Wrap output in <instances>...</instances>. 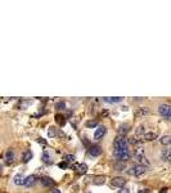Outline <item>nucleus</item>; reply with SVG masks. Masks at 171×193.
Segmentation results:
<instances>
[{"label": "nucleus", "instance_id": "nucleus-12", "mask_svg": "<svg viewBox=\"0 0 171 193\" xmlns=\"http://www.w3.org/2000/svg\"><path fill=\"white\" fill-rule=\"evenodd\" d=\"M36 180H38V178H36V175H34V174L30 175V176H27L26 180H24V187H27V188L32 187L36 183Z\"/></svg>", "mask_w": 171, "mask_h": 193}, {"label": "nucleus", "instance_id": "nucleus-9", "mask_svg": "<svg viewBox=\"0 0 171 193\" xmlns=\"http://www.w3.org/2000/svg\"><path fill=\"white\" fill-rule=\"evenodd\" d=\"M88 152H89V154L91 156V157H96V156L102 154V148H101V146H91L88 149Z\"/></svg>", "mask_w": 171, "mask_h": 193}, {"label": "nucleus", "instance_id": "nucleus-16", "mask_svg": "<svg viewBox=\"0 0 171 193\" xmlns=\"http://www.w3.org/2000/svg\"><path fill=\"white\" fill-rule=\"evenodd\" d=\"M76 171H77V174H80V175L86 174V173H88V165H86V164H79L77 167H76Z\"/></svg>", "mask_w": 171, "mask_h": 193}, {"label": "nucleus", "instance_id": "nucleus-18", "mask_svg": "<svg viewBox=\"0 0 171 193\" xmlns=\"http://www.w3.org/2000/svg\"><path fill=\"white\" fill-rule=\"evenodd\" d=\"M31 160H32V152H31V151H24L23 154H22V161H23L24 164H27V162H30Z\"/></svg>", "mask_w": 171, "mask_h": 193}, {"label": "nucleus", "instance_id": "nucleus-3", "mask_svg": "<svg viewBox=\"0 0 171 193\" xmlns=\"http://www.w3.org/2000/svg\"><path fill=\"white\" fill-rule=\"evenodd\" d=\"M158 112H160V115L163 118H166L167 121H171V104H168V103L161 104L158 107Z\"/></svg>", "mask_w": 171, "mask_h": 193}, {"label": "nucleus", "instance_id": "nucleus-29", "mask_svg": "<svg viewBox=\"0 0 171 193\" xmlns=\"http://www.w3.org/2000/svg\"><path fill=\"white\" fill-rule=\"evenodd\" d=\"M143 133H144V126H143V125H140V126L137 129V134H138V135H140V134H143ZM143 135H144V134H143Z\"/></svg>", "mask_w": 171, "mask_h": 193}, {"label": "nucleus", "instance_id": "nucleus-10", "mask_svg": "<svg viewBox=\"0 0 171 193\" xmlns=\"http://www.w3.org/2000/svg\"><path fill=\"white\" fill-rule=\"evenodd\" d=\"M40 182H41V185H44V187H53V185H55V182L52 178H49V176L41 178Z\"/></svg>", "mask_w": 171, "mask_h": 193}, {"label": "nucleus", "instance_id": "nucleus-30", "mask_svg": "<svg viewBox=\"0 0 171 193\" xmlns=\"http://www.w3.org/2000/svg\"><path fill=\"white\" fill-rule=\"evenodd\" d=\"M30 103H31V102H28V101H27V102H22V103H21V108H22V110H24V108H26Z\"/></svg>", "mask_w": 171, "mask_h": 193}, {"label": "nucleus", "instance_id": "nucleus-7", "mask_svg": "<svg viewBox=\"0 0 171 193\" xmlns=\"http://www.w3.org/2000/svg\"><path fill=\"white\" fill-rule=\"evenodd\" d=\"M14 159H16V156H14V152L13 149H8L4 154V164L5 165H10V164H13L14 162Z\"/></svg>", "mask_w": 171, "mask_h": 193}, {"label": "nucleus", "instance_id": "nucleus-8", "mask_svg": "<svg viewBox=\"0 0 171 193\" xmlns=\"http://www.w3.org/2000/svg\"><path fill=\"white\" fill-rule=\"evenodd\" d=\"M112 185L116 187V188H124L125 184H126V179L125 178H122V176H116L112 179Z\"/></svg>", "mask_w": 171, "mask_h": 193}, {"label": "nucleus", "instance_id": "nucleus-34", "mask_svg": "<svg viewBox=\"0 0 171 193\" xmlns=\"http://www.w3.org/2000/svg\"><path fill=\"white\" fill-rule=\"evenodd\" d=\"M138 193H149V189H142V190H139Z\"/></svg>", "mask_w": 171, "mask_h": 193}, {"label": "nucleus", "instance_id": "nucleus-13", "mask_svg": "<svg viewBox=\"0 0 171 193\" xmlns=\"http://www.w3.org/2000/svg\"><path fill=\"white\" fill-rule=\"evenodd\" d=\"M24 180H26V178L23 176V174H17L14 178H13V182L16 185H24Z\"/></svg>", "mask_w": 171, "mask_h": 193}, {"label": "nucleus", "instance_id": "nucleus-14", "mask_svg": "<svg viewBox=\"0 0 171 193\" xmlns=\"http://www.w3.org/2000/svg\"><path fill=\"white\" fill-rule=\"evenodd\" d=\"M149 115V108L147 107H142V108H138L135 111V117H143V116H147Z\"/></svg>", "mask_w": 171, "mask_h": 193}, {"label": "nucleus", "instance_id": "nucleus-33", "mask_svg": "<svg viewBox=\"0 0 171 193\" xmlns=\"http://www.w3.org/2000/svg\"><path fill=\"white\" fill-rule=\"evenodd\" d=\"M120 193H129V189H127V188H122Z\"/></svg>", "mask_w": 171, "mask_h": 193}, {"label": "nucleus", "instance_id": "nucleus-11", "mask_svg": "<svg viewBox=\"0 0 171 193\" xmlns=\"http://www.w3.org/2000/svg\"><path fill=\"white\" fill-rule=\"evenodd\" d=\"M157 138H158V134H157V133H154V131L145 133V134L143 135V139H144L145 142H152V140H154V139H157Z\"/></svg>", "mask_w": 171, "mask_h": 193}, {"label": "nucleus", "instance_id": "nucleus-37", "mask_svg": "<svg viewBox=\"0 0 171 193\" xmlns=\"http://www.w3.org/2000/svg\"><path fill=\"white\" fill-rule=\"evenodd\" d=\"M170 149H171V148H170Z\"/></svg>", "mask_w": 171, "mask_h": 193}, {"label": "nucleus", "instance_id": "nucleus-24", "mask_svg": "<svg viewBox=\"0 0 171 193\" xmlns=\"http://www.w3.org/2000/svg\"><path fill=\"white\" fill-rule=\"evenodd\" d=\"M48 134H49V137H50V138H54V137H57V129H55L54 126H50V128H49Z\"/></svg>", "mask_w": 171, "mask_h": 193}, {"label": "nucleus", "instance_id": "nucleus-15", "mask_svg": "<svg viewBox=\"0 0 171 193\" xmlns=\"http://www.w3.org/2000/svg\"><path fill=\"white\" fill-rule=\"evenodd\" d=\"M129 130H130V126L127 125V124H124V125H120L118 126V129H117V131H118V135H122V137H125L127 133H129Z\"/></svg>", "mask_w": 171, "mask_h": 193}, {"label": "nucleus", "instance_id": "nucleus-28", "mask_svg": "<svg viewBox=\"0 0 171 193\" xmlns=\"http://www.w3.org/2000/svg\"><path fill=\"white\" fill-rule=\"evenodd\" d=\"M104 182H106V179H104V176L103 178H98L95 182H94V184H104Z\"/></svg>", "mask_w": 171, "mask_h": 193}, {"label": "nucleus", "instance_id": "nucleus-19", "mask_svg": "<svg viewBox=\"0 0 171 193\" xmlns=\"http://www.w3.org/2000/svg\"><path fill=\"white\" fill-rule=\"evenodd\" d=\"M104 101L108 103H118L122 101V98L121 96H107V98H104Z\"/></svg>", "mask_w": 171, "mask_h": 193}, {"label": "nucleus", "instance_id": "nucleus-5", "mask_svg": "<svg viewBox=\"0 0 171 193\" xmlns=\"http://www.w3.org/2000/svg\"><path fill=\"white\" fill-rule=\"evenodd\" d=\"M134 160H135L137 165H140V166H145V167H148L151 164L148 161V159L145 157V156L143 153H137L135 154V157H134Z\"/></svg>", "mask_w": 171, "mask_h": 193}, {"label": "nucleus", "instance_id": "nucleus-2", "mask_svg": "<svg viewBox=\"0 0 171 193\" xmlns=\"http://www.w3.org/2000/svg\"><path fill=\"white\" fill-rule=\"evenodd\" d=\"M127 147H129V140L125 137L118 135V137L115 138V140H113V148L115 149H127Z\"/></svg>", "mask_w": 171, "mask_h": 193}, {"label": "nucleus", "instance_id": "nucleus-4", "mask_svg": "<svg viewBox=\"0 0 171 193\" xmlns=\"http://www.w3.org/2000/svg\"><path fill=\"white\" fill-rule=\"evenodd\" d=\"M145 171H147V167H145V166L135 165V166H132L130 170H129V174H130V175H134V176H140V175H143Z\"/></svg>", "mask_w": 171, "mask_h": 193}, {"label": "nucleus", "instance_id": "nucleus-22", "mask_svg": "<svg viewBox=\"0 0 171 193\" xmlns=\"http://www.w3.org/2000/svg\"><path fill=\"white\" fill-rule=\"evenodd\" d=\"M41 160H43V162H45V164H48V165L53 162V161L50 160V156H49L46 152H44V153H43V156H41Z\"/></svg>", "mask_w": 171, "mask_h": 193}, {"label": "nucleus", "instance_id": "nucleus-36", "mask_svg": "<svg viewBox=\"0 0 171 193\" xmlns=\"http://www.w3.org/2000/svg\"><path fill=\"white\" fill-rule=\"evenodd\" d=\"M166 190H167V188H162V189H161V192H160V193H166Z\"/></svg>", "mask_w": 171, "mask_h": 193}, {"label": "nucleus", "instance_id": "nucleus-1", "mask_svg": "<svg viewBox=\"0 0 171 193\" xmlns=\"http://www.w3.org/2000/svg\"><path fill=\"white\" fill-rule=\"evenodd\" d=\"M113 156L116 157V160H117L118 162H121V164H124V162L129 161L130 157H131V154H130L129 149H115V151H113Z\"/></svg>", "mask_w": 171, "mask_h": 193}, {"label": "nucleus", "instance_id": "nucleus-26", "mask_svg": "<svg viewBox=\"0 0 171 193\" xmlns=\"http://www.w3.org/2000/svg\"><path fill=\"white\" fill-rule=\"evenodd\" d=\"M55 108H57V110H65V108H66V103L65 102H59V103L55 104Z\"/></svg>", "mask_w": 171, "mask_h": 193}, {"label": "nucleus", "instance_id": "nucleus-27", "mask_svg": "<svg viewBox=\"0 0 171 193\" xmlns=\"http://www.w3.org/2000/svg\"><path fill=\"white\" fill-rule=\"evenodd\" d=\"M58 167H59V169H67V167H68V162H67V161L59 162V164H58Z\"/></svg>", "mask_w": 171, "mask_h": 193}, {"label": "nucleus", "instance_id": "nucleus-35", "mask_svg": "<svg viewBox=\"0 0 171 193\" xmlns=\"http://www.w3.org/2000/svg\"><path fill=\"white\" fill-rule=\"evenodd\" d=\"M52 193H62V192H60V190H59V189H54V190H53V192H52Z\"/></svg>", "mask_w": 171, "mask_h": 193}, {"label": "nucleus", "instance_id": "nucleus-6", "mask_svg": "<svg viewBox=\"0 0 171 193\" xmlns=\"http://www.w3.org/2000/svg\"><path fill=\"white\" fill-rule=\"evenodd\" d=\"M106 133H107L106 126L99 125V126H98V128L95 129V131H94V139H95V140H99V139H102V138L104 137Z\"/></svg>", "mask_w": 171, "mask_h": 193}, {"label": "nucleus", "instance_id": "nucleus-25", "mask_svg": "<svg viewBox=\"0 0 171 193\" xmlns=\"http://www.w3.org/2000/svg\"><path fill=\"white\" fill-rule=\"evenodd\" d=\"M76 160V157L73 154H66L65 156V161H67V162H73Z\"/></svg>", "mask_w": 171, "mask_h": 193}, {"label": "nucleus", "instance_id": "nucleus-23", "mask_svg": "<svg viewBox=\"0 0 171 193\" xmlns=\"http://www.w3.org/2000/svg\"><path fill=\"white\" fill-rule=\"evenodd\" d=\"M96 126H99V125H98V121H95V120H90V121H86V128L93 129V128H96Z\"/></svg>", "mask_w": 171, "mask_h": 193}, {"label": "nucleus", "instance_id": "nucleus-21", "mask_svg": "<svg viewBox=\"0 0 171 193\" xmlns=\"http://www.w3.org/2000/svg\"><path fill=\"white\" fill-rule=\"evenodd\" d=\"M55 121L58 123V125L63 126V125L66 124V117L62 116V115H57V116H55Z\"/></svg>", "mask_w": 171, "mask_h": 193}, {"label": "nucleus", "instance_id": "nucleus-31", "mask_svg": "<svg viewBox=\"0 0 171 193\" xmlns=\"http://www.w3.org/2000/svg\"><path fill=\"white\" fill-rule=\"evenodd\" d=\"M38 142H39L40 144H43V146H46V140H45V139H43V138H39V139H38Z\"/></svg>", "mask_w": 171, "mask_h": 193}, {"label": "nucleus", "instance_id": "nucleus-20", "mask_svg": "<svg viewBox=\"0 0 171 193\" xmlns=\"http://www.w3.org/2000/svg\"><path fill=\"white\" fill-rule=\"evenodd\" d=\"M160 143L162 146H168V144H171V135H163L160 139Z\"/></svg>", "mask_w": 171, "mask_h": 193}, {"label": "nucleus", "instance_id": "nucleus-17", "mask_svg": "<svg viewBox=\"0 0 171 193\" xmlns=\"http://www.w3.org/2000/svg\"><path fill=\"white\" fill-rule=\"evenodd\" d=\"M161 159L163 161H166V162L171 161V149H163L161 152Z\"/></svg>", "mask_w": 171, "mask_h": 193}, {"label": "nucleus", "instance_id": "nucleus-32", "mask_svg": "<svg viewBox=\"0 0 171 193\" xmlns=\"http://www.w3.org/2000/svg\"><path fill=\"white\" fill-rule=\"evenodd\" d=\"M113 167H115V169H124V167H125V165H124V164H122V165H118V164H116Z\"/></svg>", "mask_w": 171, "mask_h": 193}]
</instances>
